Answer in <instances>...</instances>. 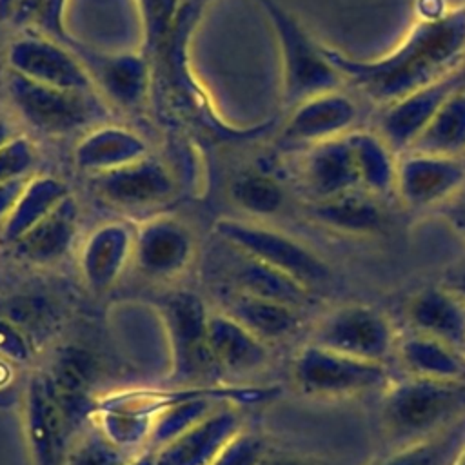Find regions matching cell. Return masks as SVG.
I'll list each match as a JSON object with an SVG mask.
<instances>
[{"label":"cell","instance_id":"e575fe53","mask_svg":"<svg viewBox=\"0 0 465 465\" xmlns=\"http://www.w3.org/2000/svg\"><path fill=\"white\" fill-rule=\"evenodd\" d=\"M64 465H122V458L104 432H91L65 452Z\"/></svg>","mask_w":465,"mask_h":465},{"label":"cell","instance_id":"7a4b0ae2","mask_svg":"<svg viewBox=\"0 0 465 465\" xmlns=\"http://www.w3.org/2000/svg\"><path fill=\"white\" fill-rule=\"evenodd\" d=\"M465 414V381L407 376L381 403V421L394 449L429 438Z\"/></svg>","mask_w":465,"mask_h":465},{"label":"cell","instance_id":"ffe728a7","mask_svg":"<svg viewBox=\"0 0 465 465\" xmlns=\"http://www.w3.org/2000/svg\"><path fill=\"white\" fill-rule=\"evenodd\" d=\"M78 229V205L69 194L45 218L20 236L13 249L15 252L38 265L58 262L73 245Z\"/></svg>","mask_w":465,"mask_h":465},{"label":"cell","instance_id":"4fadbf2b","mask_svg":"<svg viewBox=\"0 0 465 465\" xmlns=\"http://www.w3.org/2000/svg\"><path fill=\"white\" fill-rule=\"evenodd\" d=\"M193 251L189 229L174 218L149 220L134 232L133 256L140 271L153 278H167L183 271Z\"/></svg>","mask_w":465,"mask_h":465},{"label":"cell","instance_id":"6da1fadb","mask_svg":"<svg viewBox=\"0 0 465 465\" xmlns=\"http://www.w3.org/2000/svg\"><path fill=\"white\" fill-rule=\"evenodd\" d=\"M327 58L367 100L385 107L465 65V4L418 18L401 42L371 60L325 45Z\"/></svg>","mask_w":465,"mask_h":465},{"label":"cell","instance_id":"603a6c76","mask_svg":"<svg viewBox=\"0 0 465 465\" xmlns=\"http://www.w3.org/2000/svg\"><path fill=\"white\" fill-rule=\"evenodd\" d=\"M207 343L214 363L232 372L254 371L269 356L263 341L229 314L209 316Z\"/></svg>","mask_w":465,"mask_h":465},{"label":"cell","instance_id":"d6a6232c","mask_svg":"<svg viewBox=\"0 0 465 465\" xmlns=\"http://www.w3.org/2000/svg\"><path fill=\"white\" fill-rule=\"evenodd\" d=\"M229 194L240 209L256 216H272L285 202V193L278 180L256 171L240 174L231 183Z\"/></svg>","mask_w":465,"mask_h":465},{"label":"cell","instance_id":"ee69618b","mask_svg":"<svg viewBox=\"0 0 465 465\" xmlns=\"http://www.w3.org/2000/svg\"><path fill=\"white\" fill-rule=\"evenodd\" d=\"M260 465H323V463L318 460L300 458V456H274V458H263Z\"/></svg>","mask_w":465,"mask_h":465},{"label":"cell","instance_id":"7dc6e473","mask_svg":"<svg viewBox=\"0 0 465 465\" xmlns=\"http://www.w3.org/2000/svg\"><path fill=\"white\" fill-rule=\"evenodd\" d=\"M133 465H154V456H143V458H140L136 463H133Z\"/></svg>","mask_w":465,"mask_h":465},{"label":"cell","instance_id":"b9f144b4","mask_svg":"<svg viewBox=\"0 0 465 465\" xmlns=\"http://www.w3.org/2000/svg\"><path fill=\"white\" fill-rule=\"evenodd\" d=\"M25 182H27V178H22V180H15V182L0 185V227L4 225V222H5L7 214L11 213L15 202L18 200Z\"/></svg>","mask_w":465,"mask_h":465},{"label":"cell","instance_id":"5b68a950","mask_svg":"<svg viewBox=\"0 0 465 465\" xmlns=\"http://www.w3.org/2000/svg\"><path fill=\"white\" fill-rule=\"evenodd\" d=\"M214 231L232 249L289 274L309 291L331 278L325 260L285 232L232 218L218 220Z\"/></svg>","mask_w":465,"mask_h":465},{"label":"cell","instance_id":"3957f363","mask_svg":"<svg viewBox=\"0 0 465 465\" xmlns=\"http://www.w3.org/2000/svg\"><path fill=\"white\" fill-rule=\"evenodd\" d=\"M263 9L282 56V98L292 109L298 104L343 87V76L331 64L325 45L318 44L302 22L278 0H256Z\"/></svg>","mask_w":465,"mask_h":465},{"label":"cell","instance_id":"9c48e42d","mask_svg":"<svg viewBox=\"0 0 465 465\" xmlns=\"http://www.w3.org/2000/svg\"><path fill=\"white\" fill-rule=\"evenodd\" d=\"M9 71L38 84L94 91V82L87 67L76 54L42 35H20L7 49Z\"/></svg>","mask_w":465,"mask_h":465},{"label":"cell","instance_id":"d6986e66","mask_svg":"<svg viewBox=\"0 0 465 465\" xmlns=\"http://www.w3.org/2000/svg\"><path fill=\"white\" fill-rule=\"evenodd\" d=\"M134 232L120 222L100 225L89 234L82 247L80 269L93 291H105L124 271L133 256Z\"/></svg>","mask_w":465,"mask_h":465},{"label":"cell","instance_id":"30bf717a","mask_svg":"<svg viewBox=\"0 0 465 465\" xmlns=\"http://www.w3.org/2000/svg\"><path fill=\"white\" fill-rule=\"evenodd\" d=\"M465 82V65L385 107L378 116L376 133L394 153H407L429 127L445 100Z\"/></svg>","mask_w":465,"mask_h":465},{"label":"cell","instance_id":"8992f818","mask_svg":"<svg viewBox=\"0 0 465 465\" xmlns=\"http://www.w3.org/2000/svg\"><path fill=\"white\" fill-rule=\"evenodd\" d=\"M292 374L303 392L316 396H352L389 383L383 363L358 360L314 343L298 352Z\"/></svg>","mask_w":465,"mask_h":465},{"label":"cell","instance_id":"8fae6325","mask_svg":"<svg viewBox=\"0 0 465 465\" xmlns=\"http://www.w3.org/2000/svg\"><path fill=\"white\" fill-rule=\"evenodd\" d=\"M358 118V104L341 89L312 96L291 109L280 143L309 147L325 140L345 136Z\"/></svg>","mask_w":465,"mask_h":465},{"label":"cell","instance_id":"d4e9b609","mask_svg":"<svg viewBox=\"0 0 465 465\" xmlns=\"http://www.w3.org/2000/svg\"><path fill=\"white\" fill-rule=\"evenodd\" d=\"M345 136L352 151L360 189L371 196H385L394 191L398 160L389 143L376 131L352 129Z\"/></svg>","mask_w":465,"mask_h":465},{"label":"cell","instance_id":"4316f807","mask_svg":"<svg viewBox=\"0 0 465 465\" xmlns=\"http://www.w3.org/2000/svg\"><path fill=\"white\" fill-rule=\"evenodd\" d=\"M69 196L67 187L51 176L27 178L18 200L0 227L2 242L13 245L42 218H45L62 200Z\"/></svg>","mask_w":465,"mask_h":465},{"label":"cell","instance_id":"5bb4252c","mask_svg":"<svg viewBox=\"0 0 465 465\" xmlns=\"http://www.w3.org/2000/svg\"><path fill=\"white\" fill-rule=\"evenodd\" d=\"M25 425L38 465H64L67 416L47 376H33L27 387Z\"/></svg>","mask_w":465,"mask_h":465},{"label":"cell","instance_id":"277c9868","mask_svg":"<svg viewBox=\"0 0 465 465\" xmlns=\"http://www.w3.org/2000/svg\"><path fill=\"white\" fill-rule=\"evenodd\" d=\"M7 93L18 116L44 134H71L105 116L94 91L53 87L11 73Z\"/></svg>","mask_w":465,"mask_h":465},{"label":"cell","instance_id":"74e56055","mask_svg":"<svg viewBox=\"0 0 465 465\" xmlns=\"http://www.w3.org/2000/svg\"><path fill=\"white\" fill-rule=\"evenodd\" d=\"M265 458V443L254 434H236L211 465H260Z\"/></svg>","mask_w":465,"mask_h":465},{"label":"cell","instance_id":"60d3db41","mask_svg":"<svg viewBox=\"0 0 465 465\" xmlns=\"http://www.w3.org/2000/svg\"><path fill=\"white\" fill-rule=\"evenodd\" d=\"M207 2L209 0H185L180 5L174 25H173V31H171V36H173L174 42H178L182 38V35H185L189 24L194 20V16H198V13L203 9V5Z\"/></svg>","mask_w":465,"mask_h":465},{"label":"cell","instance_id":"44dd1931","mask_svg":"<svg viewBox=\"0 0 465 465\" xmlns=\"http://www.w3.org/2000/svg\"><path fill=\"white\" fill-rule=\"evenodd\" d=\"M145 156V142L134 133L116 125L94 127L74 147L76 167L93 176L134 163Z\"/></svg>","mask_w":465,"mask_h":465},{"label":"cell","instance_id":"cb8c5ba5","mask_svg":"<svg viewBox=\"0 0 465 465\" xmlns=\"http://www.w3.org/2000/svg\"><path fill=\"white\" fill-rule=\"evenodd\" d=\"M396 352L407 376L465 381V354L434 338L412 332L396 341Z\"/></svg>","mask_w":465,"mask_h":465},{"label":"cell","instance_id":"e0dca14e","mask_svg":"<svg viewBox=\"0 0 465 465\" xmlns=\"http://www.w3.org/2000/svg\"><path fill=\"white\" fill-rule=\"evenodd\" d=\"M236 434H240L238 412L234 409H216L160 447L154 465H211Z\"/></svg>","mask_w":465,"mask_h":465},{"label":"cell","instance_id":"f6af8a7d","mask_svg":"<svg viewBox=\"0 0 465 465\" xmlns=\"http://www.w3.org/2000/svg\"><path fill=\"white\" fill-rule=\"evenodd\" d=\"M15 136H16L15 131L0 118V149H2L4 145H7Z\"/></svg>","mask_w":465,"mask_h":465},{"label":"cell","instance_id":"d590c367","mask_svg":"<svg viewBox=\"0 0 465 465\" xmlns=\"http://www.w3.org/2000/svg\"><path fill=\"white\" fill-rule=\"evenodd\" d=\"M147 44L156 47L162 44L173 31L178 9L182 5L180 0H138Z\"/></svg>","mask_w":465,"mask_h":465},{"label":"cell","instance_id":"836d02e7","mask_svg":"<svg viewBox=\"0 0 465 465\" xmlns=\"http://www.w3.org/2000/svg\"><path fill=\"white\" fill-rule=\"evenodd\" d=\"M104 434L109 441L118 445H133L140 441L145 434L151 432L153 421H149V416L127 412V411H114L105 409V414L102 418Z\"/></svg>","mask_w":465,"mask_h":465},{"label":"cell","instance_id":"4dcf8cb0","mask_svg":"<svg viewBox=\"0 0 465 465\" xmlns=\"http://www.w3.org/2000/svg\"><path fill=\"white\" fill-rule=\"evenodd\" d=\"M94 76L105 94L120 105H136L147 85V69L138 56H107L93 60ZM93 76V82H94Z\"/></svg>","mask_w":465,"mask_h":465},{"label":"cell","instance_id":"2e32d148","mask_svg":"<svg viewBox=\"0 0 465 465\" xmlns=\"http://www.w3.org/2000/svg\"><path fill=\"white\" fill-rule=\"evenodd\" d=\"M300 180L311 202L360 189V178L347 136L309 145L300 163Z\"/></svg>","mask_w":465,"mask_h":465},{"label":"cell","instance_id":"ab89813d","mask_svg":"<svg viewBox=\"0 0 465 465\" xmlns=\"http://www.w3.org/2000/svg\"><path fill=\"white\" fill-rule=\"evenodd\" d=\"M434 211H438L445 223L465 240V185Z\"/></svg>","mask_w":465,"mask_h":465},{"label":"cell","instance_id":"52a82bcc","mask_svg":"<svg viewBox=\"0 0 465 465\" xmlns=\"http://www.w3.org/2000/svg\"><path fill=\"white\" fill-rule=\"evenodd\" d=\"M311 343L358 360L385 363L396 349V336L381 311L363 303H347L322 320Z\"/></svg>","mask_w":465,"mask_h":465},{"label":"cell","instance_id":"f1b7e54d","mask_svg":"<svg viewBox=\"0 0 465 465\" xmlns=\"http://www.w3.org/2000/svg\"><path fill=\"white\" fill-rule=\"evenodd\" d=\"M407 153L465 158V82L445 100L429 127Z\"/></svg>","mask_w":465,"mask_h":465},{"label":"cell","instance_id":"f546056e","mask_svg":"<svg viewBox=\"0 0 465 465\" xmlns=\"http://www.w3.org/2000/svg\"><path fill=\"white\" fill-rule=\"evenodd\" d=\"M465 450V414L447 429L394 449L371 465H456Z\"/></svg>","mask_w":465,"mask_h":465},{"label":"cell","instance_id":"83f0119b","mask_svg":"<svg viewBox=\"0 0 465 465\" xmlns=\"http://www.w3.org/2000/svg\"><path fill=\"white\" fill-rule=\"evenodd\" d=\"M227 314L262 341L282 340L292 334L300 325L298 309L243 292L232 296Z\"/></svg>","mask_w":465,"mask_h":465},{"label":"cell","instance_id":"ac0fdd59","mask_svg":"<svg viewBox=\"0 0 465 465\" xmlns=\"http://www.w3.org/2000/svg\"><path fill=\"white\" fill-rule=\"evenodd\" d=\"M412 332L434 338L465 354V303L447 287H425L405 305Z\"/></svg>","mask_w":465,"mask_h":465},{"label":"cell","instance_id":"c3c4849f","mask_svg":"<svg viewBox=\"0 0 465 465\" xmlns=\"http://www.w3.org/2000/svg\"><path fill=\"white\" fill-rule=\"evenodd\" d=\"M456 465H465V450L461 452V456H460V460H458Z\"/></svg>","mask_w":465,"mask_h":465},{"label":"cell","instance_id":"9a60e30c","mask_svg":"<svg viewBox=\"0 0 465 465\" xmlns=\"http://www.w3.org/2000/svg\"><path fill=\"white\" fill-rule=\"evenodd\" d=\"M93 185L104 200L125 209L160 203L174 191L167 169L147 156L120 169L94 174Z\"/></svg>","mask_w":465,"mask_h":465},{"label":"cell","instance_id":"bcb514c9","mask_svg":"<svg viewBox=\"0 0 465 465\" xmlns=\"http://www.w3.org/2000/svg\"><path fill=\"white\" fill-rule=\"evenodd\" d=\"M16 4H18V0H0V20L11 18Z\"/></svg>","mask_w":465,"mask_h":465},{"label":"cell","instance_id":"7402d4cb","mask_svg":"<svg viewBox=\"0 0 465 465\" xmlns=\"http://www.w3.org/2000/svg\"><path fill=\"white\" fill-rule=\"evenodd\" d=\"M309 216L320 225L343 234H374L385 225V214L376 200L360 189L311 202Z\"/></svg>","mask_w":465,"mask_h":465},{"label":"cell","instance_id":"7c38bea8","mask_svg":"<svg viewBox=\"0 0 465 465\" xmlns=\"http://www.w3.org/2000/svg\"><path fill=\"white\" fill-rule=\"evenodd\" d=\"M162 312L173 341L176 376L189 378L216 365L207 343L209 314L196 294L187 291L171 294Z\"/></svg>","mask_w":465,"mask_h":465},{"label":"cell","instance_id":"7bdbcfd3","mask_svg":"<svg viewBox=\"0 0 465 465\" xmlns=\"http://www.w3.org/2000/svg\"><path fill=\"white\" fill-rule=\"evenodd\" d=\"M441 285L447 287L450 292H454L465 303V263H460V265L452 267L445 274Z\"/></svg>","mask_w":465,"mask_h":465},{"label":"cell","instance_id":"ba28073f","mask_svg":"<svg viewBox=\"0 0 465 465\" xmlns=\"http://www.w3.org/2000/svg\"><path fill=\"white\" fill-rule=\"evenodd\" d=\"M465 185V158L405 153L398 160L394 191L411 209H436Z\"/></svg>","mask_w":465,"mask_h":465},{"label":"cell","instance_id":"1f68e13d","mask_svg":"<svg viewBox=\"0 0 465 465\" xmlns=\"http://www.w3.org/2000/svg\"><path fill=\"white\" fill-rule=\"evenodd\" d=\"M47 378L65 416L69 418L78 411V405H82L87 396L93 380V360L85 351L65 347L56 356Z\"/></svg>","mask_w":465,"mask_h":465},{"label":"cell","instance_id":"8d00e7d4","mask_svg":"<svg viewBox=\"0 0 465 465\" xmlns=\"http://www.w3.org/2000/svg\"><path fill=\"white\" fill-rule=\"evenodd\" d=\"M36 160L33 143L24 136H15L0 149V185L27 178Z\"/></svg>","mask_w":465,"mask_h":465},{"label":"cell","instance_id":"484cf974","mask_svg":"<svg viewBox=\"0 0 465 465\" xmlns=\"http://www.w3.org/2000/svg\"><path fill=\"white\" fill-rule=\"evenodd\" d=\"M236 252L240 258L234 263L232 280L238 292L285 303L294 309H300L309 302L311 291L305 285L256 258H251L240 251Z\"/></svg>","mask_w":465,"mask_h":465},{"label":"cell","instance_id":"f35d334b","mask_svg":"<svg viewBox=\"0 0 465 465\" xmlns=\"http://www.w3.org/2000/svg\"><path fill=\"white\" fill-rule=\"evenodd\" d=\"M0 352L11 360L24 361L29 358V345L20 327L0 312Z\"/></svg>","mask_w":465,"mask_h":465}]
</instances>
